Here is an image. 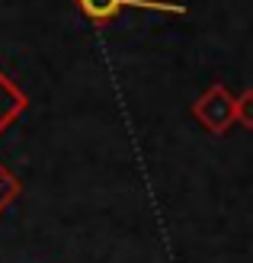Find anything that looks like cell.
I'll return each mask as SVG.
<instances>
[{
    "instance_id": "6da1fadb",
    "label": "cell",
    "mask_w": 253,
    "mask_h": 263,
    "mask_svg": "<svg viewBox=\"0 0 253 263\" xmlns=\"http://www.w3.org/2000/svg\"><path fill=\"white\" fill-rule=\"evenodd\" d=\"M192 116H196V122L205 132H211V135H224V132L234 125V93L221 81H215L208 90H202V93L196 97Z\"/></svg>"
},
{
    "instance_id": "7a4b0ae2",
    "label": "cell",
    "mask_w": 253,
    "mask_h": 263,
    "mask_svg": "<svg viewBox=\"0 0 253 263\" xmlns=\"http://www.w3.org/2000/svg\"><path fill=\"white\" fill-rule=\"evenodd\" d=\"M74 7H77V13H81L84 20H90L93 26H106V23H112L125 7H135V10H157V13H173V16L186 13V7H180V4H167V0H74Z\"/></svg>"
},
{
    "instance_id": "3957f363",
    "label": "cell",
    "mask_w": 253,
    "mask_h": 263,
    "mask_svg": "<svg viewBox=\"0 0 253 263\" xmlns=\"http://www.w3.org/2000/svg\"><path fill=\"white\" fill-rule=\"evenodd\" d=\"M29 109V97L20 90V84L0 68V135Z\"/></svg>"
},
{
    "instance_id": "277c9868",
    "label": "cell",
    "mask_w": 253,
    "mask_h": 263,
    "mask_svg": "<svg viewBox=\"0 0 253 263\" xmlns=\"http://www.w3.org/2000/svg\"><path fill=\"white\" fill-rule=\"evenodd\" d=\"M16 199H20V180H16V174H13L10 167L0 164V215H4Z\"/></svg>"
},
{
    "instance_id": "5b68a950",
    "label": "cell",
    "mask_w": 253,
    "mask_h": 263,
    "mask_svg": "<svg viewBox=\"0 0 253 263\" xmlns=\"http://www.w3.org/2000/svg\"><path fill=\"white\" fill-rule=\"evenodd\" d=\"M234 122L253 132V90H244L241 97H234Z\"/></svg>"
}]
</instances>
